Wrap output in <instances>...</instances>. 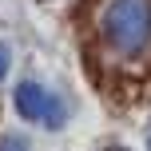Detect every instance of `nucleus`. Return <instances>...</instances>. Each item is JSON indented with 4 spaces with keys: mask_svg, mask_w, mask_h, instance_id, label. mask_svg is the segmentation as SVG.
Returning <instances> with one entry per match:
<instances>
[{
    "mask_svg": "<svg viewBox=\"0 0 151 151\" xmlns=\"http://www.w3.org/2000/svg\"><path fill=\"white\" fill-rule=\"evenodd\" d=\"M99 44L115 64H139L151 56V0H104Z\"/></svg>",
    "mask_w": 151,
    "mask_h": 151,
    "instance_id": "f257e3e1",
    "label": "nucleus"
},
{
    "mask_svg": "<svg viewBox=\"0 0 151 151\" xmlns=\"http://www.w3.org/2000/svg\"><path fill=\"white\" fill-rule=\"evenodd\" d=\"M16 111L24 115V119L32 123H44V127H64V119H68V111H64V104L56 96H48L40 83L24 80L20 88H16Z\"/></svg>",
    "mask_w": 151,
    "mask_h": 151,
    "instance_id": "f03ea898",
    "label": "nucleus"
},
{
    "mask_svg": "<svg viewBox=\"0 0 151 151\" xmlns=\"http://www.w3.org/2000/svg\"><path fill=\"white\" fill-rule=\"evenodd\" d=\"M0 151H28V139H24V135H4Z\"/></svg>",
    "mask_w": 151,
    "mask_h": 151,
    "instance_id": "7ed1b4c3",
    "label": "nucleus"
},
{
    "mask_svg": "<svg viewBox=\"0 0 151 151\" xmlns=\"http://www.w3.org/2000/svg\"><path fill=\"white\" fill-rule=\"evenodd\" d=\"M12 72V52H8V44H0V80Z\"/></svg>",
    "mask_w": 151,
    "mask_h": 151,
    "instance_id": "20e7f679",
    "label": "nucleus"
},
{
    "mask_svg": "<svg viewBox=\"0 0 151 151\" xmlns=\"http://www.w3.org/2000/svg\"><path fill=\"white\" fill-rule=\"evenodd\" d=\"M147 151H151V139H147Z\"/></svg>",
    "mask_w": 151,
    "mask_h": 151,
    "instance_id": "39448f33",
    "label": "nucleus"
}]
</instances>
